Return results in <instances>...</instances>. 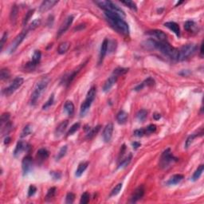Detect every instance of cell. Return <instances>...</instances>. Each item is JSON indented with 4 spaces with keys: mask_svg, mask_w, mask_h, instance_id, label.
I'll list each match as a JSON object with an SVG mask.
<instances>
[{
    "mask_svg": "<svg viewBox=\"0 0 204 204\" xmlns=\"http://www.w3.org/2000/svg\"><path fill=\"white\" fill-rule=\"evenodd\" d=\"M104 15L108 19V21L112 25V27L116 29L118 32L125 34V35L129 34V25L122 19L121 15L114 12L108 11H104Z\"/></svg>",
    "mask_w": 204,
    "mask_h": 204,
    "instance_id": "6da1fadb",
    "label": "cell"
},
{
    "mask_svg": "<svg viewBox=\"0 0 204 204\" xmlns=\"http://www.w3.org/2000/svg\"><path fill=\"white\" fill-rule=\"evenodd\" d=\"M154 49H158V50L160 51L161 53L167 55L168 57L173 59V60H178L179 59V56H180L179 49L172 46L167 42H162L155 40L154 41Z\"/></svg>",
    "mask_w": 204,
    "mask_h": 204,
    "instance_id": "7a4b0ae2",
    "label": "cell"
},
{
    "mask_svg": "<svg viewBox=\"0 0 204 204\" xmlns=\"http://www.w3.org/2000/svg\"><path fill=\"white\" fill-rule=\"evenodd\" d=\"M49 82V78L48 77H43L42 79H40L35 85L34 88V90L31 94V97H30V103L32 105H34L36 104L37 101L40 99V97L42 96L45 90L47 88Z\"/></svg>",
    "mask_w": 204,
    "mask_h": 204,
    "instance_id": "3957f363",
    "label": "cell"
},
{
    "mask_svg": "<svg viewBox=\"0 0 204 204\" xmlns=\"http://www.w3.org/2000/svg\"><path fill=\"white\" fill-rule=\"evenodd\" d=\"M178 159L172 155V152L170 148L165 150L161 155L160 159H159V166L162 169H166L168 167H170L171 164H173L174 163L177 162Z\"/></svg>",
    "mask_w": 204,
    "mask_h": 204,
    "instance_id": "277c9868",
    "label": "cell"
},
{
    "mask_svg": "<svg viewBox=\"0 0 204 204\" xmlns=\"http://www.w3.org/2000/svg\"><path fill=\"white\" fill-rule=\"evenodd\" d=\"M95 3H96V5H98L100 8L104 10V11H112L114 12V13L118 14V15H120L121 16H125V12H124L119 6H117L116 4H114L113 2H111V1L100 0V1H96Z\"/></svg>",
    "mask_w": 204,
    "mask_h": 204,
    "instance_id": "5b68a950",
    "label": "cell"
},
{
    "mask_svg": "<svg viewBox=\"0 0 204 204\" xmlns=\"http://www.w3.org/2000/svg\"><path fill=\"white\" fill-rule=\"evenodd\" d=\"M197 49V45L195 44H187L183 45L181 48L180 52V56H179V60L183 61L195 53V52Z\"/></svg>",
    "mask_w": 204,
    "mask_h": 204,
    "instance_id": "8992f818",
    "label": "cell"
},
{
    "mask_svg": "<svg viewBox=\"0 0 204 204\" xmlns=\"http://www.w3.org/2000/svg\"><path fill=\"white\" fill-rule=\"evenodd\" d=\"M23 82H24V80H23V78H21V77L15 78L11 82V84L7 88H6V89L2 91V93L6 96H11V95L15 93V91L17 90L19 87H21Z\"/></svg>",
    "mask_w": 204,
    "mask_h": 204,
    "instance_id": "52a82bcc",
    "label": "cell"
},
{
    "mask_svg": "<svg viewBox=\"0 0 204 204\" xmlns=\"http://www.w3.org/2000/svg\"><path fill=\"white\" fill-rule=\"evenodd\" d=\"M27 34V31L25 30V31H23L21 34H19V35L15 38V40H14L13 42H12V43L11 44V45H10L9 49H8V53H9L10 54L15 53V51L18 49V47H19V45H20V44L23 42L24 38H26Z\"/></svg>",
    "mask_w": 204,
    "mask_h": 204,
    "instance_id": "ba28073f",
    "label": "cell"
},
{
    "mask_svg": "<svg viewBox=\"0 0 204 204\" xmlns=\"http://www.w3.org/2000/svg\"><path fill=\"white\" fill-rule=\"evenodd\" d=\"M74 17L73 15H69L68 17L65 19L64 21H63V23L61 24L58 31H57V38L62 36L64 33H66V31H67V30H68V29L70 28V26L72 25L73 22H74Z\"/></svg>",
    "mask_w": 204,
    "mask_h": 204,
    "instance_id": "9c48e42d",
    "label": "cell"
},
{
    "mask_svg": "<svg viewBox=\"0 0 204 204\" xmlns=\"http://www.w3.org/2000/svg\"><path fill=\"white\" fill-rule=\"evenodd\" d=\"M23 176H27L33 169V159L30 155H26L22 161Z\"/></svg>",
    "mask_w": 204,
    "mask_h": 204,
    "instance_id": "30bf717a",
    "label": "cell"
},
{
    "mask_svg": "<svg viewBox=\"0 0 204 204\" xmlns=\"http://www.w3.org/2000/svg\"><path fill=\"white\" fill-rule=\"evenodd\" d=\"M41 57H42V53L40 50H35L33 53L32 59L30 62L27 63L26 65V68L28 70H33L35 67H36L37 65L39 63L40 60H41Z\"/></svg>",
    "mask_w": 204,
    "mask_h": 204,
    "instance_id": "8fae6325",
    "label": "cell"
},
{
    "mask_svg": "<svg viewBox=\"0 0 204 204\" xmlns=\"http://www.w3.org/2000/svg\"><path fill=\"white\" fill-rule=\"evenodd\" d=\"M144 186H140L136 188V190L134 191L133 194L131 196V199H130V202L132 203H134V202H136L137 201H139L140 199H141L142 197L144 196Z\"/></svg>",
    "mask_w": 204,
    "mask_h": 204,
    "instance_id": "7c38bea8",
    "label": "cell"
},
{
    "mask_svg": "<svg viewBox=\"0 0 204 204\" xmlns=\"http://www.w3.org/2000/svg\"><path fill=\"white\" fill-rule=\"evenodd\" d=\"M113 124L108 123L106 125L103 132V140L105 143H108L113 137Z\"/></svg>",
    "mask_w": 204,
    "mask_h": 204,
    "instance_id": "4fadbf2b",
    "label": "cell"
},
{
    "mask_svg": "<svg viewBox=\"0 0 204 204\" xmlns=\"http://www.w3.org/2000/svg\"><path fill=\"white\" fill-rule=\"evenodd\" d=\"M57 2H58V1H56V0H45V1H43L39 6V11L41 13L48 11L51 8H53Z\"/></svg>",
    "mask_w": 204,
    "mask_h": 204,
    "instance_id": "5bb4252c",
    "label": "cell"
},
{
    "mask_svg": "<svg viewBox=\"0 0 204 204\" xmlns=\"http://www.w3.org/2000/svg\"><path fill=\"white\" fill-rule=\"evenodd\" d=\"M117 79H118V77L116 76L115 74H113L108 79L106 80L104 85H103V91H104V93H107V92H108V91L112 89V87H113L116 84V82H117Z\"/></svg>",
    "mask_w": 204,
    "mask_h": 204,
    "instance_id": "9a60e30c",
    "label": "cell"
},
{
    "mask_svg": "<svg viewBox=\"0 0 204 204\" xmlns=\"http://www.w3.org/2000/svg\"><path fill=\"white\" fill-rule=\"evenodd\" d=\"M108 40L107 38L103 41L100 45V56H99V65H100L104 60V57H105L106 53L108 52Z\"/></svg>",
    "mask_w": 204,
    "mask_h": 204,
    "instance_id": "2e32d148",
    "label": "cell"
},
{
    "mask_svg": "<svg viewBox=\"0 0 204 204\" xmlns=\"http://www.w3.org/2000/svg\"><path fill=\"white\" fill-rule=\"evenodd\" d=\"M147 34H150L151 36L155 37L156 38L159 39V42H167V35L164 32H163L162 30H154L148 31Z\"/></svg>",
    "mask_w": 204,
    "mask_h": 204,
    "instance_id": "e0dca14e",
    "label": "cell"
},
{
    "mask_svg": "<svg viewBox=\"0 0 204 204\" xmlns=\"http://www.w3.org/2000/svg\"><path fill=\"white\" fill-rule=\"evenodd\" d=\"M69 125V121H62L57 127L55 129V136L56 137H60L61 136H62L63 133L65 132V131L66 130V128Z\"/></svg>",
    "mask_w": 204,
    "mask_h": 204,
    "instance_id": "ac0fdd59",
    "label": "cell"
},
{
    "mask_svg": "<svg viewBox=\"0 0 204 204\" xmlns=\"http://www.w3.org/2000/svg\"><path fill=\"white\" fill-rule=\"evenodd\" d=\"M27 146L28 145H27V143L23 141V140H20V141L18 142L17 144H16V147H15V151H14V155H15V157L19 156L20 154L28 147Z\"/></svg>",
    "mask_w": 204,
    "mask_h": 204,
    "instance_id": "d6986e66",
    "label": "cell"
},
{
    "mask_svg": "<svg viewBox=\"0 0 204 204\" xmlns=\"http://www.w3.org/2000/svg\"><path fill=\"white\" fill-rule=\"evenodd\" d=\"M49 157V151L45 148H40L38 151H37V161L39 164H42L45 159Z\"/></svg>",
    "mask_w": 204,
    "mask_h": 204,
    "instance_id": "ffe728a7",
    "label": "cell"
},
{
    "mask_svg": "<svg viewBox=\"0 0 204 204\" xmlns=\"http://www.w3.org/2000/svg\"><path fill=\"white\" fill-rule=\"evenodd\" d=\"M164 26L168 27L169 30H172V32H174L176 36H180V28L176 23H175V22H168V23H164Z\"/></svg>",
    "mask_w": 204,
    "mask_h": 204,
    "instance_id": "44dd1931",
    "label": "cell"
},
{
    "mask_svg": "<svg viewBox=\"0 0 204 204\" xmlns=\"http://www.w3.org/2000/svg\"><path fill=\"white\" fill-rule=\"evenodd\" d=\"M92 103H93V101L87 100V99H85V100H84V102L81 105V108H80V115H81V117H84L85 114L87 113L88 111H89V108H90Z\"/></svg>",
    "mask_w": 204,
    "mask_h": 204,
    "instance_id": "7402d4cb",
    "label": "cell"
},
{
    "mask_svg": "<svg viewBox=\"0 0 204 204\" xmlns=\"http://www.w3.org/2000/svg\"><path fill=\"white\" fill-rule=\"evenodd\" d=\"M183 175H180V174L174 175V176H172V177H171L170 179H169V180L167 182V185H176V184H178L179 183H180V182L183 180Z\"/></svg>",
    "mask_w": 204,
    "mask_h": 204,
    "instance_id": "603a6c76",
    "label": "cell"
},
{
    "mask_svg": "<svg viewBox=\"0 0 204 204\" xmlns=\"http://www.w3.org/2000/svg\"><path fill=\"white\" fill-rule=\"evenodd\" d=\"M88 166H89V162H82L78 165V168L75 172L76 177H81L82 176L85 171L87 169Z\"/></svg>",
    "mask_w": 204,
    "mask_h": 204,
    "instance_id": "cb8c5ba5",
    "label": "cell"
},
{
    "mask_svg": "<svg viewBox=\"0 0 204 204\" xmlns=\"http://www.w3.org/2000/svg\"><path fill=\"white\" fill-rule=\"evenodd\" d=\"M128 117H129V114L127 113L126 112L121 110L118 113L117 116V122L120 124V125H124V124L126 123L127 120H128Z\"/></svg>",
    "mask_w": 204,
    "mask_h": 204,
    "instance_id": "d4e9b609",
    "label": "cell"
},
{
    "mask_svg": "<svg viewBox=\"0 0 204 204\" xmlns=\"http://www.w3.org/2000/svg\"><path fill=\"white\" fill-rule=\"evenodd\" d=\"M64 110L70 117H72L74 113V104L72 101L68 100L64 105Z\"/></svg>",
    "mask_w": 204,
    "mask_h": 204,
    "instance_id": "484cf974",
    "label": "cell"
},
{
    "mask_svg": "<svg viewBox=\"0 0 204 204\" xmlns=\"http://www.w3.org/2000/svg\"><path fill=\"white\" fill-rule=\"evenodd\" d=\"M203 170H204L203 164L199 165V166L198 167V168L195 170V172H194V174H193L192 177H191V180H192L193 182L197 181V180L201 177V176H202Z\"/></svg>",
    "mask_w": 204,
    "mask_h": 204,
    "instance_id": "4316f807",
    "label": "cell"
},
{
    "mask_svg": "<svg viewBox=\"0 0 204 204\" xmlns=\"http://www.w3.org/2000/svg\"><path fill=\"white\" fill-rule=\"evenodd\" d=\"M18 12H19V9L16 5H14L11 8V11L10 14V19L11 22L13 25H15L16 23V20H17V16H18Z\"/></svg>",
    "mask_w": 204,
    "mask_h": 204,
    "instance_id": "83f0119b",
    "label": "cell"
},
{
    "mask_svg": "<svg viewBox=\"0 0 204 204\" xmlns=\"http://www.w3.org/2000/svg\"><path fill=\"white\" fill-rule=\"evenodd\" d=\"M70 47V42H64L62 43H61L59 45L58 48H57V53L59 54H64L66 53L68 49Z\"/></svg>",
    "mask_w": 204,
    "mask_h": 204,
    "instance_id": "f1b7e54d",
    "label": "cell"
},
{
    "mask_svg": "<svg viewBox=\"0 0 204 204\" xmlns=\"http://www.w3.org/2000/svg\"><path fill=\"white\" fill-rule=\"evenodd\" d=\"M100 128L101 126L100 125H97V126L94 127L93 129H89V132H87V134H86V139L88 140H91V139H93L95 136H96V134L98 133V132L100 131Z\"/></svg>",
    "mask_w": 204,
    "mask_h": 204,
    "instance_id": "f546056e",
    "label": "cell"
},
{
    "mask_svg": "<svg viewBox=\"0 0 204 204\" xmlns=\"http://www.w3.org/2000/svg\"><path fill=\"white\" fill-rule=\"evenodd\" d=\"M96 88L95 86H93V87H91V89H89V92L87 93V95H86V98L87 100H91V101H93L96 97Z\"/></svg>",
    "mask_w": 204,
    "mask_h": 204,
    "instance_id": "4dcf8cb0",
    "label": "cell"
},
{
    "mask_svg": "<svg viewBox=\"0 0 204 204\" xmlns=\"http://www.w3.org/2000/svg\"><path fill=\"white\" fill-rule=\"evenodd\" d=\"M147 117V111L145 109H141L136 113V118L140 122H144Z\"/></svg>",
    "mask_w": 204,
    "mask_h": 204,
    "instance_id": "1f68e13d",
    "label": "cell"
},
{
    "mask_svg": "<svg viewBox=\"0 0 204 204\" xmlns=\"http://www.w3.org/2000/svg\"><path fill=\"white\" fill-rule=\"evenodd\" d=\"M56 192H57V188L56 187H51V188H49L47 194H46V196H45V200L49 201L53 198H54Z\"/></svg>",
    "mask_w": 204,
    "mask_h": 204,
    "instance_id": "d6a6232c",
    "label": "cell"
},
{
    "mask_svg": "<svg viewBox=\"0 0 204 204\" xmlns=\"http://www.w3.org/2000/svg\"><path fill=\"white\" fill-rule=\"evenodd\" d=\"M132 154H129V155H128V156H127L125 159H123V160L120 163L118 168H126V167L128 166L129 164H130L131 160H132Z\"/></svg>",
    "mask_w": 204,
    "mask_h": 204,
    "instance_id": "836d02e7",
    "label": "cell"
},
{
    "mask_svg": "<svg viewBox=\"0 0 204 204\" xmlns=\"http://www.w3.org/2000/svg\"><path fill=\"white\" fill-rule=\"evenodd\" d=\"M196 27V24L195 23V22L193 21H187L184 23V29L187 31H193L194 29Z\"/></svg>",
    "mask_w": 204,
    "mask_h": 204,
    "instance_id": "e575fe53",
    "label": "cell"
},
{
    "mask_svg": "<svg viewBox=\"0 0 204 204\" xmlns=\"http://www.w3.org/2000/svg\"><path fill=\"white\" fill-rule=\"evenodd\" d=\"M80 127H81L80 123H75L74 125H73L72 126H71V128L70 129V130L68 131V132H67V135H66V136H70L74 135V133L80 129Z\"/></svg>",
    "mask_w": 204,
    "mask_h": 204,
    "instance_id": "d590c367",
    "label": "cell"
},
{
    "mask_svg": "<svg viewBox=\"0 0 204 204\" xmlns=\"http://www.w3.org/2000/svg\"><path fill=\"white\" fill-rule=\"evenodd\" d=\"M66 152H67V146L65 145V146H62V148L60 149V151H59V152L57 153V156H56V160H60L62 158H63V157L66 155Z\"/></svg>",
    "mask_w": 204,
    "mask_h": 204,
    "instance_id": "8d00e7d4",
    "label": "cell"
},
{
    "mask_svg": "<svg viewBox=\"0 0 204 204\" xmlns=\"http://www.w3.org/2000/svg\"><path fill=\"white\" fill-rule=\"evenodd\" d=\"M40 24H41V19H34V21H32V23H30V26H29V30H34L35 29H37L39 27Z\"/></svg>",
    "mask_w": 204,
    "mask_h": 204,
    "instance_id": "74e56055",
    "label": "cell"
},
{
    "mask_svg": "<svg viewBox=\"0 0 204 204\" xmlns=\"http://www.w3.org/2000/svg\"><path fill=\"white\" fill-rule=\"evenodd\" d=\"M11 73L8 69H2L0 72V78L1 80H6L10 78Z\"/></svg>",
    "mask_w": 204,
    "mask_h": 204,
    "instance_id": "f35d334b",
    "label": "cell"
},
{
    "mask_svg": "<svg viewBox=\"0 0 204 204\" xmlns=\"http://www.w3.org/2000/svg\"><path fill=\"white\" fill-rule=\"evenodd\" d=\"M122 187H123V184L122 183H118L115 187H114L113 191H111V194H110V196H116L120 193V191L122 189Z\"/></svg>",
    "mask_w": 204,
    "mask_h": 204,
    "instance_id": "ab89813d",
    "label": "cell"
},
{
    "mask_svg": "<svg viewBox=\"0 0 204 204\" xmlns=\"http://www.w3.org/2000/svg\"><path fill=\"white\" fill-rule=\"evenodd\" d=\"M197 136H198V135L197 134H191V135H190L188 137H187V140H186V142H185L186 148H188V147L191 145V144L193 143V141H194L195 138V137H197Z\"/></svg>",
    "mask_w": 204,
    "mask_h": 204,
    "instance_id": "60d3db41",
    "label": "cell"
},
{
    "mask_svg": "<svg viewBox=\"0 0 204 204\" xmlns=\"http://www.w3.org/2000/svg\"><path fill=\"white\" fill-rule=\"evenodd\" d=\"M53 101H54V95L52 94L50 95L49 98L48 99V100L45 103L43 106H42V109H47L48 108H49L52 104H53Z\"/></svg>",
    "mask_w": 204,
    "mask_h": 204,
    "instance_id": "b9f144b4",
    "label": "cell"
},
{
    "mask_svg": "<svg viewBox=\"0 0 204 204\" xmlns=\"http://www.w3.org/2000/svg\"><path fill=\"white\" fill-rule=\"evenodd\" d=\"M90 199V195L88 192H85L81 195V200H80V203L81 204H86L89 202Z\"/></svg>",
    "mask_w": 204,
    "mask_h": 204,
    "instance_id": "7bdbcfd3",
    "label": "cell"
},
{
    "mask_svg": "<svg viewBox=\"0 0 204 204\" xmlns=\"http://www.w3.org/2000/svg\"><path fill=\"white\" fill-rule=\"evenodd\" d=\"M31 132H32L31 126H30V125H27V126L24 127V129H23V132H22L21 137H26V136H27L28 135H30Z\"/></svg>",
    "mask_w": 204,
    "mask_h": 204,
    "instance_id": "ee69618b",
    "label": "cell"
},
{
    "mask_svg": "<svg viewBox=\"0 0 204 204\" xmlns=\"http://www.w3.org/2000/svg\"><path fill=\"white\" fill-rule=\"evenodd\" d=\"M34 10H30V11H29L26 14V16H25L24 19H23V26H26V25L27 24V23L29 22V20L30 19V18L32 17L33 15H34Z\"/></svg>",
    "mask_w": 204,
    "mask_h": 204,
    "instance_id": "f6af8a7d",
    "label": "cell"
},
{
    "mask_svg": "<svg viewBox=\"0 0 204 204\" xmlns=\"http://www.w3.org/2000/svg\"><path fill=\"white\" fill-rule=\"evenodd\" d=\"M121 3L125 4V6H127L130 9L133 10V11H137V6L136 4L132 1H121Z\"/></svg>",
    "mask_w": 204,
    "mask_h": 204,
    "instance_id": "bcb514c9",
    "label": "cell"
},
{
    "mask_svg": "<svg viewBox=\"0 0 204 204\" xmlns=\"http://www.w3.org/2000/svg\"><path fill=\"white\" fill-rule=\"evenodd\" d=\"M129 71L128 69L125 68H117L116 70H114L113 71V74H115L116 76H117L118 78H119L121 75H123V74H125L127 72Z\"/></svg>",
    "mask_w": 204,
    "mask_h": 204,
    "instance_id": "7dc6e473",
    "label": "cell"
},
{
    "mask_svg": "<svg viewBox=\"0 0 204 204\" xmlns=\"http://www.w3.org/2000/svg\"><path fill=\"white\" fill-rule=\"evenodd\" d=\"M75 200V195H74V193L70 192L68 193L67 195H66V202L67 204H71L74 202Z\"/></svg>",
    "mask_w": 204,
    "mask_h": 204,
    "instance_id": "c3c4849f",
    "label": "cell"
},
{
    "mask_svg": "<svg viewBox=\"0 0 204 204\" xmlns=\"http://www.w3.org/2000/svg\"><path fill=\"white\" fill-rule=\"evenodd\" d=\"M10 119V113H3L1 116V127L3 126L4 125H6V123L9 122Z\"/></svg>",
    "mask_w": 204,
    "mask_h": 204,
    "instance_id": "681fc988",
    "label": "cell"
},
{
    "mask_svg": "<svg viewBox=\"0 0 204 204\" xmlns=\"http://www.w3.org/2000/svg\"><path fill=\"white\" fill-rule=\"evenodd\" d=\"M144 86H148V87H151L155 85V80L151 78H148L146 80H144L143 82H142Z\"/></svg>",
    "mask_w": 204,
    "mask_h": 204,
    "instance_id": "f907efd6",
    "label": "cell"
},
{
    "mask_svg": "<svg viewBox=\"0 0 204 204\" xmlns=\"http://www.w3.org/2000/svg\"><path fill=\"white\" fill-rule=\"evenodd\" d=\"M155 130H156V125H149L145 129L146 135L151 134V133H153V132H155Z\"/></svg>",
    "mask_w": 204,
    "mask_h": 204,
    "instance_id": "816d5d0a",
    "label": "cell"
},
{
    "mask_svg": "<svg viewBox=\"0 0 204 204\" xmlns=\"http://www.w3.org/2000/svg\"><path fill=\"white\" fill-rule=\"evenodd\" d=\"M135 136H137V137H142L146 135L145 129H136L133 132Z\"/></svg>",
    "mask_w": 204,
    "mask_h": 204,
    "instance_id": "f5cc1de1",
    "label": "cell"
},
{
    "mask_svg": "<svg viewBox=\"0 0 204 204\" xmlns=\"http://www.w3.org/2000/svg\"><path fill=\"white\" fill-rule=\"evenodd\" d=\"M49 175L52 177V179L54 180H58L62 178V173L59 172H50Z\"/></svg>",
    "mask_w": 204,
    "mask_h": 204,
    "instance_id": "db71d44e",
    "label": "cell"
},
{
    "mask_svg": "<svg viewBox=\"0 0 204 204\" xmlns=\"http://www.w3.org/2000/svg\"><path fill=\"white\" fill-rule=\"evenodd\" d=\"M7 37H8V33L7 32L4 33L3 35H2V38H1V42H0V46H1L0 49H1V50H2V49H3V46H4V45H5V42H6V40H7Z\"/></svg>",
    "mask_w": 204,
    "mask_h": 204,
    "instance_id": "11a10c76",
    "label": "cell"
},
{
    "mask_svg": "<svg viewBox=\"0 0 204 204\" xmlns=\"http://www.w3.org/2000/svg\"><path fill=\"white\" fill-rule=\"evenodd\" d=\"M37 188L34 185H30L28 189V197H32L36 193Z\"/></svg>",
    "mask_w": 204,
    "mask_h": 204,
    "instance_id": "9f6ffc18",
    "label": "cell"
},
{
    "mask_svg": "<svg viewBox=\"0 0 204 204\" xmlns=\"http://www.w3.org/2000/svg\"><path fill=\"white\" fill-rule=\"evenodd\" d=\"M132 145L134 149H137L139 147H140V143H139V142H133Z\"/></svg>",
    "mask_w": 204,
    "mask_h": 204,
    "instance_id": "6f0895ef",
    "label": "cell"
},
{
    "mask_svg": "<svg viewBox=\"0 0 204 204\" xmlns=\"http://www.w3.org/2000/svg\"><path fill=\"white\" fill-rule=\"evenodd\" d=\"M153 118L155 120V121H158L161 118V115L159 113H155L153 115Z\"/></svg>",
    "mask_w": 204,
    "mask_h": 204,
    "instance_id": "680465c9",
    "label": "cell"
},
{
    "mask_svg": "<svg viewBox=\"0 0 204 204\" xmlns=\"http://www.w3.org/2000/svg\"><path fill=\"white\" fill-rule=\"evenodd\" d=\"M11 142V138H10L9 136H6V137L5 138V140H4V144H8Z\"/></svg>",
    "mask_w": 204,
    "mask_h": 204,
    "instance_id": "91938a15",
    "label": "cell"
},
{
    "mask_svg": "<svg viewBox=\"0 0 204 204\" xmlns=\"http://www.w3.org/2000/svg\"><path fill=\"white\" fill-rule=\"evenodd\" d=\"M202 46H203V45H202V43L201 44V46H200V54L201 56L202 57V53H203V49H202Z\"/></svg>",
    "mask_w": 204,
    "mask_h": 204,
    "instance_id": "94428289",
    "label": "cell"
}]
</instances>
